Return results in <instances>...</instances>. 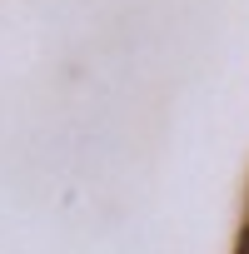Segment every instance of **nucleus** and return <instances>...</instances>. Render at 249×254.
<instances>
[]
</instances>
